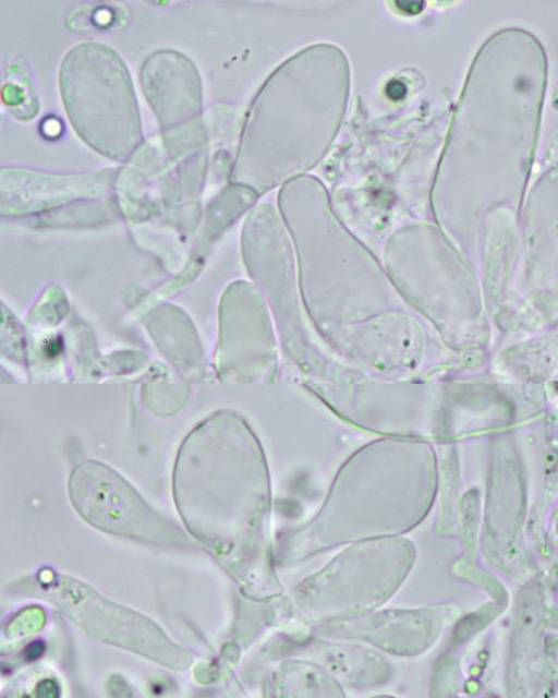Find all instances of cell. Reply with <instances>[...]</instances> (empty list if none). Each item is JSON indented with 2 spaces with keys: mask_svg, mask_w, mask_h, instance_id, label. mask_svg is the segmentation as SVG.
Returning <instances> with one entry per match:
<instances>
[{
  "mask_svg": "<svg viewBox=\"0 0 558 698\" xmlns=\"http://www.w3.org/2000/svg\"><path fill=\"white\" fill-rule=\"evenodd\" d=\"M350 89L345 56L317 44L282 63L247 113L235 176L253 180L270 167L304 168L327 149L340 127Z\"/></svg>",
  "mask_w": 558,
  "mask_h": 698,
  "instance_id": "cell-1",
  "label": "cell"
},
{
  "mask_svg": "<svg viewBox=\"0 0 558 698\" xmlns=\"http://www.w3.org/2000/svg\"><path fill=\"white\" fill-rule=\"evenodd\" d=\"M59 87L68 118L87 145L112 159L132 155L142 142L141 118L116 50L96 41L74 46L61 61Z\"/></svg>",
  "mask_w": 558,
  "mask_h": 698,
  "instance_id": "cell-2",
  "label": "cell"
},
{
  "mask_svg": "<svg viewBox=\"0 0 558 698\" xmlns=\"http://www.w3.org/2000/svg\"><path fill=\"white\" fill-rule=\"evenodd\" d=\"M245 429L235 418L216 414L201 423L179 450L173 493L187 529L221 554L234 524V452Z\"/></svg>",
  "mask_w": 558,
  "mask_h": 698,
  "instance_id": "cell-3",
  "label": "cell"
},
{
  "mask_svg": "<svg viewBox=\"0 0 558 698\" xmlns=\"http://www.w3.org/2000/svg\"><path fill=\"white\" fill-rule=\"evenodd\" d=\"M69 495L78 515L101 531L158 545L184 546L182 530L155 513L117 471L84 461L69 479Z\"/></svg>",
  "mask_w": 558,
  "mask_h": 698,
  "instance_id": "cell-4",
  "label": "cell"
},
{
  "mask_svg": "<svg viewBox=\"0 0 558 698\" xmlns=\"http://www.w3.org/2000/svg\"><path fill=\"white\" fill-rule=\"evenodd\" d=\"M51 592L56 603L83 629L112 645L134 650L173 669H185L191 657L171 643L146 617L102 598L69 578Z\"/></svg>",
  "mask_w": 558,
  "mask_h": 698,
  "instance_id": "cell-5",
  "label": "cell"
},
{
  "mask_svg": "<svg viewBox=\"0 0 558 698\" xmlns=\"http://www.w3.org/2000/svg\"><path fill=\"white\" fill-rule=\"evenodd\" d=\"M141 83L167 142L196 143L202 136V81L194 63L178 51H156L142 65Z\"/></svg>",
  "mask_w": 558,
  "mask_h": 698,
  "instance_id": "cell-6",
  "label": "cell"
},
{
  "mask_svg": "<svg viewBox=\"0 0 558 698\" xmlns=\"http://www.w3.org/2000/svg\"><path fill=\"white\" fill-rule=\"evenodd\" d=\"M557 387H558V384H557Z\"/></svg>",
  "mask_w": 558,
  "mask_h": 698,
  "instance_id": "cell-7",
  "label": "cell"
}]
</instances>
